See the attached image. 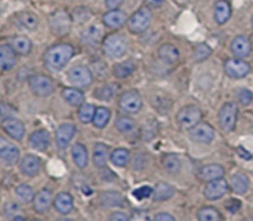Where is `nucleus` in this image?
<instances>
[{
  "mask_svg": "<svg viewBox=\"0 0 253 221\" xmlns=\"http://www.w3.org/2000/svg\"><path fill=\"white\" fill-rule=\"evenodd\" d=\"M74 48L69 44H57L47 48L43 54L44 66L51 71H61L71 61Z\"/></svg>",
  "mask_w": 253,
  "mask_h": 221,
  "instance_id": "f257e3e1",
  "label": "nucleus"
},
{
  "mask_svg": "<svg viewBox=\"0 0 253 221\" xmlns=\"http://www.w3.org/2000/svg\"><path fill=\"white\" fill-rule=\"evenodd\" d=\"M126 40L120 34H110L104 39L103 51L110 58H120L126 53Z\"/></svg>",
  "mask_w": 253,
  "mask_h": 221,
  "instance_id": "f03ea898",
  "label": "nucleus"
},
{
  "mask_svg": "<svg viewBox=\"0 0 253 221\" xmlns=\"http://www.w3.org/2000/svg\"><path fill=\"white\" fill-rule=\"evenodd\" d=\"M175 119H177V123L180 126V129H183V130H192L194 126L202 123L203 113L198 106L187 105L178 111Z\"/></svg>",
  "mask_w": 253,
  "mask_h": 221,
  "instance_id": "7ed1b4c3",
  "label": "nucleus"
},
{
  "mask_svg": "<svg viewBox=\"0 0 253 221\" xmlns=\"http://www.w3.org/2000/svg\"><path fill=\"white\" fill-rule=\"evenodd\" d=\"M152 14L148 7H141L127 20V26L132 34H142L150 27Z\"/></svg>",
  "mask_w": 253,
  "mask_h": 221,
  "instance_id": "20e7f679",
  "label": "nucleus"
},
{
  "mask_svg": "<svg viewBox=\"0 0 253 221\" xmlns=\"http://www.w3.org/2000/svg\"><path fill=\"white\" fill-rule=\"evenodd\" d=\"M67 78H68L69 83L76 88H84V87H89L91 84L93 73L86 66L78 64V66H74L69 69L68 73H67Z\"/></svg>",
  "mask_w": 253,
  "mask_h": 221,
  "instance_id": "39448f33",
  "label": "nucleus"
},
{
  "mask_svg": "<svg viewBox=\"0 0 253 221\" xmlns=\"http://www.w3.org/2000/svg\"><path fill=\"white\" fill-rule=\"evenodd\" d=\"M237 114H239V109L237 105L232 101L224 104L219 113V124L220 128L225 131V133H231L236 128L237 121Z\"/></svg>",
  "mask_w": 253,
  "mask_h": 221,
  "instance_id": "423d86ee",
  "label": "nucleus"
},
{
  "mask_svg": "<svg viewBox=\"0 0 253 221\" xmlns=\"http://www.w3.org/2000/svg\"><path fill=\"white\" fill-rule=\"evenodd\" d=\"M29 86L32 93L37 96H48L53 93V81L44 74H35L29 78Z\"/></svg>",
  "mask_w": 253,
  "mask_h": 221,
  "instance_id": "0eeeda50",
  "label": "nucleus"
},
{
  "mask_svg": "<svg viewBox=\"0 0 253 221\" xmlns=\"http://www.w3.org/2000/svg\"><path fill=\"white\" fill-rule=\"evenodd\" d=\"M49 27H51V31L53 32L57 36H63L67 35L71 30L72 26V19L66 11L63 10H59V11H54L53 14L49 16L48 19Z\"/></svg>",
  "mask_w": 253,
  "mask_h": 221,
  "instance_id": "6e6552de",
  "label": "nucleus"
},
{
  "mask_svg": "<svg viewBox=\"0 0 253 221\" xmlns=\"http://www.w3.org/2000/svg\"><path fill=\"white\" fill-rule=\"evenodd\" d=\"M119 106L127 114H136L142 108V98L137 90H127L119 98Z\"/></svg>",
  "mask_w": 253,
  "mask_h": 221,
  "instance_id": "1a4fd4ad",
  "label": "nucleus"
},
{
  "mask_svg": "<svg viewBox=\"0 0 253 221\" xmlns=\"http://www.w3.org/2000/svg\"><path fill=\"white\" fill-rule=\"evenodd\" d=\"M224 71L230 78H245L251 71V66L241 58H229L224 63Z\"/></svg>",
  "mask_w": 253,
  "mask_h": 221,
  "instance_id": "9d476101",
  "label": "nucleus"
},
{
  "mask_svg": "<svg viewBox=\"0 0 253 221\" xmlns=\"http://www.w3.org/2000/svg\"><path fill=\"white\" fill-rule=\"evenodd\" d=\"M190 138L199 143H210L215 137V130L210 124L199 123L189 130Z\"/></svg>",
  "mask_w": 253,
  "mask_h": 221,
  "instance_id": "9b49d317",
  "label": "nucleus"
},
{
  "mask_svg": "<svg viewBox=\"0 0 253 221\" xmlns=\"http://www.w3.org/2000/svg\"><path fill=\"white\" fill-rule=\"evenodd\" d=\"M20 151L16 146L5 137L0 136V160L5 165L12 166L19 161Z\"/></svg>",
  "mask_w": 253,
  "mask_h": 221,
  "instance_id": "f8f14e48",
  "label": "nucleus"
},
{
  "mask_svg": "<svg viewBox=\"0 0 253 221\" xmlns=\"http://www.w3.org/2000/svg\"><path fill=\"white\" fill-rule=\"evenodd\" d=\"M227 190H229V183L224 178H220L208 182L204 188V197L209 200H217L224 197Z\"/></svg>",
  "mask_w": 253,
  "mask_h": 221,
  "instance_id": "ddd939ff",
  "label": "nucleus"
},
{
  "mask_svg": "<svg viewBox=\"0 0 253 221\" xmlns=\"http://www.w3.org/2000/svg\"><path fill=\"white\" fill-rule=\"evenodd\" d=\"M53 195L52 192L47 188L40 190L37 194H35L34 198V209L35 212L39 213V214H44L46 212H48L51 205L53 204Z\"/></svg>",
  "mask_w": 253,
  "mask_h": 221,
  "instance_id": "4468645a",
  "label": "nucleus"
},
{
  "mask_svg": "<svg viewBox=\"0 0 253 221\" xmlns=\"http://www.w3.org/2000/svg\"><path fill=\"white\" fill-rule=\"evenodd\" d=\"M74 135H76V126L73 124H62L61 126H58L56 131V143L58 148L66 150Z\"/></svg>",
  "mask_w": 253,
  "mask_h": 221,
  "instance_id": "2eb2a0df",
  "label": "nucleus"
},
{
  "mask_svg": "<svg viewBox=\"0 0 253 221\" xmlns=\"http://www.w3.org/2000/svg\"><path fill=\"white\" fill-rule=\"evenodd\" d=\"M2 129H4L5 133L12 137L14 140H22L25 135V125L22 124V121H20L19 119L14 118H6L1 123Z\"/></svg>",
  "mask_w": 253,
  "mask_h": 221,
  "instance_id": "dca6fc26",
  "label": "nucleus"
},
{
  "mask_svg": "<svg viewBox=\"0 0 253 221\" xmlns=\"http://www.w3.org/2000/svg\"><path fill=\"white\" fill-rule=\"evenodd\" d=\"M40 170H41V160L37 156L26 155L20 161V171L27 177H34L39 175Z\"/></svg>",
  "mask_w": 253,
  "mask_h": 221,
  "instance_id": "f3484780",
  "label": "nucleus"
},
{
  "mask_svg": "<svg viewBox=\"0 0 253 221\" xmlns=\"http://www.w3.org/2000/svg\"><path fill=\"white\" fill-rule=\"evenodd\" d=\"M127 16L124 11L119 9L110 10L103 15V22L109 29H120L127 22Z\"/></svg>",
  "mask_w": 253,
  "mask_h": 221,
  "instance_id": "a211bd4d",
  "label": "nucleus"
},
{
  "mask_svg": "<svg viewBox=\"0 0 253 221\" xmlns=\"http://www.w3.org/2000/svg\"><path fill=\"white\" fill-rule=\"evenodd\" d=\"M251 42H250L249 37L244 36V35H239L235 37L231 42V51L237 58H245L251 53Z\"/></svg>",
  "mask_w": 253,
  "mask_h": 221,
  "instance_id": "6ab92c4d",
  "label": "nucleus"
},
{
  "mask_svg": "<svg viewBox=\"0 0 253 221\" xmlns=\"http://www.w3.org/2000/svg\"><path fill=\"white\" fill-rule=\"evenodd\" d=\"M53 207L59 214H69L73 210V198H72V195L69 193H58L53 199Z\"/></svg>",
  "mask_w": 253,
  "mask_h": 221,
  "instance_id": "aec40b11",
  "label": "nucleus"
},
{
  "mask_svg": "<svg viewBox=\"0 0 253 221\" xmlns=\"http://www.w3.org/2000/svg\"><path fill=\"white\" fill-rule=\"evenodd\" d=\"M49 141H51V136L46 130H36L30 135L29 138L31 147L37 151H46L49 146Z\"/></svg>",
  "mask_w": 253,
  "mask_h": 221,
  "instance_id": "412c9836",
  "label": "nucleus"
},
{
  "mask_svg": "<svg viewBox=\"0 0 253 221\" xmlns=\"http://www.w3.org/2000/svg\"><path fill=\"white\" fill-rule=\"evenodd\" d=\"M16 52L10 44L0 46V68L7 71L16 64Z\"/></svg>",
  "mask_w": 253,
  "mask_h": 221,
  "instance_id": "4be33fe9",
  "label": "nucleus"
},
{
  "mask_svg": "<svg viewBox=\"0 0 253 221\" xmlns=\"http://www.w3.org/2000/svg\"><path fill=\"white\" fill-rule=\"evenodd\" d=\"M225 170L221 165H217V163H211V165H207L205 167H203L200 170V178L205 182H211V180L220 179V178L224 177Z\"/></svg>",
  "mask_w": 253,
  "mask_h": 221,
  "instance_id": "5701e85b",
  "label": "nucleus"
},
{
  "mask_svg": "<svg viewBox=\"0 0 253 221\" xmlns=\"http://www.w3.org/2000/svg\"><path fill=\"white\" fill-rule=\"evenodd\" d=\"M231 16V5L227 0H217L215 4L214 19L219 25H224Z\"/></svg>",
  "mask_w": 253,
  "mask_h": 221,
  "instance_id": "b1692460",
  "label": "nucleus"
},
{
  "mask_svg": "<svg viewBox=\"0 0 253 221\" xmlns=\"http://www.w3.org/2000/svg\"><path fill=\"white\" fill-rule=\"evenodd\" d=\"M158 57L165 63L174 64L179 59V51L177 47L172 44H165L158 48Z\"/></svg>",
  "mask_w": 253,
  "mask_h": 221,
  "instance_id": "393cba45",
  "label": "nucleus"
},
{
  "mask_svg": "<svg viewBox=\"0 0 253 221\" xmlns=\"http://www.w3.org/2000/svg\"><path fill=\"white\" fill-rule=\"evenodd\" d=\"M99 202L106 208H120L124 205V197L118 192H103L99 195Z\"/></svg>",
  "mask_w": 253,
  "mask_h": 221,
  "instance_id": "a878e982",
  "label": "nucleus"
},
{
  "mask_svg": "<svg viewBox=\"0 0 253 221\" xmlns=\"http://www.w3.org/2000/svg\"><path fill=\"white\" fill-rule=\"evenodd\" d=\"M10 46L14 48V51L17 54L26 56V54H29L31 52L32 42L26 36H15L10 40Z\"/></svg>",
  "mask_w": 253,
  "mask_h": 221,
  "instance_id": "bb28decb",
  "label": "nucleus"
},
{
  "mask_svg": "<svg viewBox=\"0 0 253 221\" xmlns=\"http://www.w3.org/2000/svg\"><path fill=\"white\" fill-rule=\"evenodd\" d=\"M72 158L77 167L85 168L88 166V151L82 143H74L72 147Z\"/></svg>",
  "mask_w": 253,
  "mask_h": 221,
  "instance_id": "cd10ccee",
  "label": "nucleus"
},
{
  "mask_svg": "<svg viewBox=\"0 0 253 221\" xmlns=\"http://www.w3.org/2000/svg\"><path fill=\"white\" fill-rule=\"evenodd\" d=\"M153 200L157 202H165V200L170 199L174 195V188L168 183L160 182L156 184L155 189H153Z\"/></svg>",
  "mask_w": 253,
  "mask_h": 221,
  "instance_id": "c85d7f7f",
  "label": "nucleus"
},
{
  "mask_svg": "<svg viewBox=\"0 0 253 221\" xmlns=\"http://www.w3.org/2000/svg\"><path fill=\"white\" fill-rule=\"evenodd\" d=\"M109 160V147L105 143H96L94 146L93 152V162L95 167L103 168L105 167L106 162Z\"/></svg>",
  "mask_w": 253,
  "mask_h": 221,
  "instance_id": "c756f323",
  "label": "nucleus"
},
{
  "mask_svg": "<svg viewBox=\"0 0 253 221\" xmlns=\"http://www.w3.org/2000/svg\"><path fill=\"white\" fill-rule=\"evenodd\" d=\"M103 39V31L98 26H89L82 32V41L88 46H94Z\"/></svg>",
  "mask_w": 253,
  "mask_h": 221,
  "instance_id": "7c9ffc66",
  "label": "nucleus"
},
{
  "mask_svg": "<svg viewBox=\"0 0 253 221\" xmlns=\"http://www.w3.org/2000/svg\"><path fill=\"white\" fill-rule=\"evenodd\" d=\"M62 98L72 106H81L84 103V94L78 88H64Z\"/></svg>",
  "mask_w": 253,
  "mask_h": 221,
  "instance_id": "2f4dec72",
  "label": "nucleus"
},
{
  "mask_svg": "<svg viewBox=\"0 0 253 221\" xmlns=\"http://www.w3.org/2000/svg\"><path fill=\"white\" fill-rule=\"evenodd\" d=\"M230 187L234 190L236 194H245L249 190L250 180L244 173H236L231 177V182H230Z\"/></svg>",
  "mask_w": 253,
  "mask_h": 221,
  "instance_id": "473e14b6",
  "label": "nucleus"
},
{
  "mask_svg": "<svg viewBox=\"0 0 253 221\" xmlns=\"http://www.w3.org/2000/svg\"><path fill=\"white\" fill-rule=\"evenodd\" d=\"M162 165L167 172L175 175L182 168V161H180L179 156L175 155V153H167V155L163 156Z\"/></svg>",
  "mask_w": 253,
  "mask_h": 221,
  "instance_id": "72a5a7b5",
  "label": "nucleus"
},
{
  "mask_svg": "<svg viewBox=\"0 0 253 221\" xmlns=\"http://www.w3.org/2000/svg\"><path fill=\"white\" fill-rule=\"evenodd\" d=\"M136 64L132 61H125L120 62V63H116L113 68V73L116 78H127L128 76L135 72Z\"/></svg>",
  "mask_w": 253,
  "mask_h": 221,
  "instance_id": "f704fd0d",
  "label": "nucleus"
},
{
  "mask_svg": "<svg viewBox=\"0 0 253 221\" xmlns=\"http://www.w3.org/2000/svg\"><path fill=\"white\" fill-rule=\"evenodd\" d=\"M198 221H222V215L214 207H203L197 213Z\"/></svg>",
  "mask_w": 253,
  "mask_h": 221,
  "instance_id": "c9c22d12",
  "label": "nucleus"
},
{
  "mask_svg": "<svg viewBox=\"0 0 253 221\" xmlns=\"http://www.w3.org/2000/svg\"><path fill=\"white\" fill-rule=\"evenodd\" d=\"M16 22L26 30H35L39 25V19L32 12L22 11L16 15Z\"/></svg>",
  "mask_w": 253,
  "mask_h": 221,
  "instance_id": "e433bc0d",
  "label": "nucleus"
},
{
  "mask_svg": "<svg viewBox=\"0 0 253 221\" xmlns=\"http://www.w3.org/2000/svg\"><path fill=\"white\" fill-rule=\"evenodd\" d=\"M128 157H130V153L126 148H116L111 152L110 161L116 167H125L128 162Z\"/></svg>",
  "mask_w": 253,
  "mask_h": 221,
  "instance_id": "4c0bfd02",
  "label": "nucleus"
},
{
  "mask_svg": "<svg viewBox=\"0 0 253 221\" xmlns=\"http://www.w3.org/2000/svg\"><path fill=\"white\" fill-rule=\"evenodd\" d=\"M109 120H110V110L108 108H104V106L96 108L95 115L93 119L94 126L98 129H103L108 125Z\"/></svg>",
  "mask_w": 253,
  "mask_h": 221,
  "instance_id": "58836bf2",
  "label": "nucleus"
},
{
  "mask_svg": "<svg viewBox=\"0 0 253 221\" xmlns=\"http://www.w3.org/2000/svg\"><path fill=\"white\" fill-rule=\"evenodd\" d=\"M96 108L93 104H82L78 110V118L83 124L93 123Z\"/></svg>",
  "mask_w": 253,
  "mask_h": 221,
  "instance_id": "ea45409f",
  "label": "nucleus"
},
{
  "mask_svg": "<svg viewBox=\"0 0 253 221\" xmlns=\"http://www.w3.org/2000/svg\"><path fill=\"white\" fill-rule=\"evenodd\" d=\"M115 126H116V129L120 131V133H131V131L135 130L136 123L132 118H130V116L121 115L116 119Z\"/></svg>",
  "mask_w": 253,
  "mask_h": 221,
  "instance_id": "a19ab883",
  "label": "nucleus"
},
{
  "mask_svg": "<svg viewBox=\"0 0 253 221\" xmlns=\"http://www.w3.org/2000/svg\"><path fill=\"white\" fill-rule=\"evenodd\" d=\"M118 88L119 87L115 86V84H105V86H103V87H100V88L96 89L95 93H94V96L98 99H100V100L108 101V100H110L114 95H115Z\"/></svg>",
  "mask_w": 253,
  "mask_h": 221,
  "instance_id": "79ce46f5",
  "label": "nucleus"
},
{
  "mask_svg": "<svg viewBox=\"0 0 253 221\" xmlns=\"http://www.w3.org/2000/svg\"><path fill=\"white\" fill-rule=\"evenodd\" d=\"M15 193H16V197L19 198L20 202L22 203L34 202V198H35L34 190H32V188L30 187L29 184H20L19 187H16Z\"/></svg>",
  "mask_w": 253,
  "mask_h": 221,
  "instance_id": "37998d69",
  "label": "nucleus"
},
{
  "mask_svg": "<svg viewBox=\"0 0 253 221\" xmlns=\"http://www.w3.org/2000/svg\"><path fill=\"white\" fill-rule=\"evenodd\" d=\"M212 53V49L209 44H199L194 49V53H193V58L195 62H203L207 58H209Z\"/></svg>",
  "mask_w": 253,
  "mask_h": 221,
  "instance_id": "c03bdc74",
  "label": "nucleus"
},
{
  "mask_svg": "<svg viewBox=\"0 0 253 221\" xmlns=\"http://www.w3.org/2000/svg\"><path fill=\"white\" fill-rule=\"evenodd\" d=\"M152 194H153V189L151 187H148V185H145V187L137 188V189H135L132 192V195L137 200L147 199V198H150Z\"/></svg>",
  "mask_w": 253,
  "mask_h": 221,
  "instance_id": "a18cd8bd",
  "label": "nucleus"
},
{
  "mask_svg": "<svg viewBox=\"0 0 253 221\" xmlns=\"http://www.w3.org/2000/svg\"><path fill=\"white\" fill-rule=\"evenodd\" d=\"M237 99H239V101L242 105H249V104H251L253 95L249 89H241V90L237 93Z\"/></svg>",
  "mask_w": 253,
  "mask_h": 221,
  "instance_id": "49530a36",
  "label": "nucleus"
},
{
  "mask_svg": "<svg viewBox=\"0 0 253 221\" xmlns=\"http://www.w3.org/2000/svg\"><path fill=\"white\" fill-rule=\"evenodd\" d=\"M93 71L94 73L96 74V77H99V78H104V77L106 76V73H108V72H106L108 71V68H106V66L101 61L94 62Z\"/></svg>",
  "mask_w": 253,
  "mask_h": 221,
  "instance_id": "de8ad7c7",
  "label": "nucleus"
},
{
  "mask_svg": "<svg viewBox=\"0 0 253 221\" xmlns=\"http://www.w3.org/2000/svg\"><path fill=\"white\" fill-rule=\"evenodd\" d=\"M225 207H226V209L229 210L230 213H236L237 210L240 209V207H241V203L236 199H230Z\"/></svg>",
  "mask_w": 253,
  "mask_h": 221,
  "instance_id": "09e8293b",
  "label": "nucleus"
},
{
  "mask_svg": "<svg viewBox=\"0 0 253 221\" xmlns=\"http://www.w3.org/2000/svg\"><path fill=\"white\" fill-rule=\"evenodd\" d=\"M109 221H128V217L123 212H114L109 217Z\"/></svg>",
  "mask_w": 253,
  "mask_h": 221,
  "instance_id": "8fccbe9b",
  "label": "nucleus"
},
{
  "mask_svg": "<svg viewBox=\"0 0 253 221\" xmlns=\"http://www.w3.org/2000/svg\"><path fill=\"white\" fill-rule=\"evenodd\" d=\"M237 155H239L240 157L244 158V160H246V161L252 160V153H250L249 151H247L245 147H242V146H240V147L237 148Z\"/></svg>",
  "mask_w": 253,
  "mask_h": 221,
  "instance_id": "3c124183",
  "label": "nucleus"
},
{
  "mask_svg": "<svg viewBox=\"0 0 253 221\" xmlns=\"http://www.w3.org/2000/svg\"><path fill=\"white\" fill-rule=\"evenodd\" d=\"M123 2H124V0H105L106 7H109L110 10L119 9V6H120Z\"/></svg>",
  "mask_w": 253,
  "mask_h": 221,
  "instance_id": "603ef678",
  "label": "nucleus"
},
{
  "mask_svg": "<svg viewBox=\"0 0 253 221\" xmlns=\"http://www.w3.org/2000/svg\"><path fill=\"white\" fill-rule=\"evenodd\" d=\"M155 221H175V219L167 213H160V214L156 215Z\"/></svg>",
  "mask_w": 253,
  "mask_h": 221,
  "instance_id": "864d4df0",
  "label": "nucleus"
},
{
  "mask_svg": "<svg viewBox=\"0 0 253 221\" xmlns=\"http://www.w3.org/2000/svg\"><path fill=\"white\" fill-rule=\"evenodd\" d=\"M163 2H165V0H146V4L152 7L161 6V5H163Z\"/></svg>",
  "mask_w": 253,
  "mask_h": 221,
  "instance_id": "5fc2aeb1",
  "label": "nucleus"
},
{
  "mask_svg": "<svg viewBox=\"0 0 253 221\" xmlns=\"http://www.w3.org/2000/svg\"><path fill=\"white\" fill-rule=\"evenodd\" d=\"M12 221H26V219H25V218H22V217H15L14 220H12Z\"/></svg>",
  "mask_w": 253,
  "mask_h": 221,
  "instance_id": "6e6d98bb",
  "label": "nucleus"
},
{
  "mask_svg": "<svg viewBox=\"0 0 253 221\" xmlns=\"http://www.w3.org/2000/svg\"><path fill=\"white\" fill-rule=\"evenodd\" d=\"M56 221H73L72 219H68V218H61V219L56 220Z\"/></svg>",
  "mask_w": 253,
  "mask_h": 221,
  "instance_id": "4d7b16f0",
  "label": "nucleus"
},
{
  "mask_svg": "<svg viewBox=\"0 0 253 221\" xmlns=\"http://www.w3.org/2000/svg\"><path fill=\"white\" fill-rule=\"evenodd\" d=\"M34 221H42V220H39V219H37V220H34Z\"/></svg>",
  "mask_w": 253,
  "mask_h": 221,
  "instance_id": "13d9d810",
  "label": "nucleus"
},
{
  "mask_svg": "<svg viewBox=\"0 0 253 221\" xmlns=\"http://www.w3.org/2000/svg\"><path fill=\"white\" fill-rule=\"evenodd\" d=\"M252 26H253V16H252Z\"/></svg>",
  "mask_w": 253,
  "mask_h": 221,
  "instance_id": "bf43d9fd",
  "label": "nucleus"
}]
</instances>
